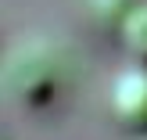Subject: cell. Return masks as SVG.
<instances>
[{
    "mask_svg": "<svg viewBox=\"0 0 147 140\" xmlns=\"http://www.w3.org/2000/svg\"><path fill=\"white\" fill-rule=\"evenodd\" d=\"M0 140H4V137H0Z\"/></svg>",
    "mask_w": 147,
    "mask_h": 140,
    "instance_id": "277c9868",
    "label": "cell"
},
{
    "mask_svg": "<svg viewBox=\"0 0 147 140\" xmlns=\"http://www.w3.org/2000/svg\"><path fill=\"white\" fill-rule=\"evenodd\" d=\"M108 108H111V119L119 129L133 137H147V68L144 65L126 68L111 83Z\"/></svg>",
    "mask_w": 147,
    "mask_h": 140,
    "instance_id": "7a4b0ae2",
    "label": "cell"
},
{
    "mask_svg": "<svg viewBox=\"0 0 147 140\" xmlns=\"http://www.w3.org/2000/svg\"><path fill=\"white\" fill-rule=\"evenodd\" d=\"M119 36L126 54L133 57V65L147 68V4H136L126 11V18L119 22Z\"/></svg>",
    "mask_w": 147,
    "mask_h": 140,
    "instance_id": "3957f363",
    "label": "cell"
},
{
    "mask_svg": "<svg viewBox=\"0 0 147 140\" xmlns=\"http://www.w3.org/2000/svg\"><path fill=\"white\" fill-rule=\"evenodd\" d=\"M4 86L18 104L40 108L57 90V68L40 47H22L11 54V61L4 68Z\"/></svg>",
    "mask_w": 147,
    "mask_h": 140,
    "instance_id": "6da1fadb",
    "label": "cell"
}]
</instances>
